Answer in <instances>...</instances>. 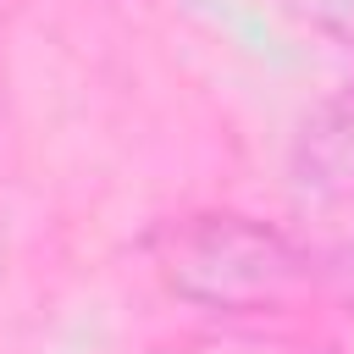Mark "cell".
Wrapping results in <instances>:
<instances>
[{"instance_id": "obj_1", "label": "cell", "mask_w": 354, "mask_h": 354, "mask_svg": "<svg viewBox=\"0 0 354 354\" xmlns=\"http://www.w3.org/2000/svg\"><path fill=\"white\" fill-rule=\"evenodd\" d=\"M160 277L171 293H183L188 304L205 310H266L282 304L299 277L310 271L304 249H293L282 232L232 216V210H210V216H183L177 227L160 232Z\"/></svg>"}, {"instance_id": "obj_2", "label": "cell", "mask_w": 354, "mask_h": 354, "mask_svg": "<svg viewBox=\"0 0 354 354\" xmlns=\"http://www.w3.org/2000/svg\"><path fill=\"white\" fill-rule=\"evenodd\" d=\"M293 210L304 221V260L354 293V94L304 122L293 149Z\"/></svg>"}]
</instances>
